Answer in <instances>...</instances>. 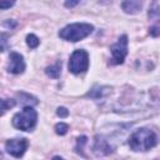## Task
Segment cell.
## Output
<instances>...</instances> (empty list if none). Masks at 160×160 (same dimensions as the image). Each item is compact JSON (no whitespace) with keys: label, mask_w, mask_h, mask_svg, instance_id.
<instances>
[{"label":"cell","mask_w":160,"mask_h":160,"mask_svg":"<svg viewBox=\"0 0 160 160\" xmlns=\"http://www.w3.org/2000/svg\"><path fill=\"white\" fill-rule=\"evenodd\" d=\"M38 121V112L32 106H25L12 116V126L21 131H31Z\"/></svg>","instance_id":"cell-3"},{"label":"cell","mask_w":160,"mask_h":160,"mask_svg":"<svg viewBox=\"0 0 160 160\" xmlns=\"http://www.w3.org/2000/svg\"><path fill=\"white\" fill-rule=\"evenodd\" d=\"M79 4V1H66L64 5L66 6V8H74L75 5H78Z\"/></svg>","instance_id":"cell-23"},{"label":"cell","mask_w":160,"mask_h":160,"mask_svg":"<svg viewBox=\"0 0 160 160\" xmlns=\"http://www.w3.org/2000/svg\"><path fill=\"white\" fill-rule=\"evenodd\" d=\"M52 160H65V159H64V158H61V156H58V155H56V156H54V158H52Z\"/></svg>","instance_id":"cell-24"},{"label":"cell","mask_w":160,"mask_h":160,"mask_svg":"<svg viewBox=\"0 0 160 160\" xmlns=\"http://www.w3.org/2000/svg\"><path fill=\"white\" fill-rule=\"evenodd\" d=\"M128 142L132 151H148L156 146L158 135L150 128H139L130 135Z\"/></svg>","instance_id":"cell-1"},{"label":"cell","mask_w":160,"mask_h":160,"mask_svg":"<svg viewBox=\"0 0 160 160\" xmlns=\"http://www.w3.org/2000/svg\"><path fill=\"white\" fill-rule=\"evenodd\" d=\"M16 100L14 99H1V114H5V111L12 106H15Z\"/></svg>","instance_id":"cell-16"},{"label":"cell","mask_w":160,"mask_h":160,"mask_svg":"<svg viewBox=\"0 0 160 160\" xmlns=\"http://www.w3.org/2000/svg\"><path fill=\"white\" fill-rule=\"evenodd\" d=\"M68 130H69V125L65 122H58L55 125V132L58 135H65L68 132Z\"/></svg>","instance_id":"cell-17"},{"label":"cell","mask_w":160,"mask_h":160,"mask_svg":"<svg viewBox=\"0 0 160 160\" xmlns=\"http://www.w3.org/2000/svg\"><path fill=\"white\" fill-rule=\"evenodd\" d=\"M14 5V2H4V1H1L0 2V9H8V8H10V6H12Z\"/></svg>","instance_id":"cell-21"},{"label":"cell","mask_w":160,"mask_h":160,"mask_svg":"<svg viewBox=\"0 0 160 160\" xmlns=\"http://www.w3.org/2000/svg\"><path fill=\"white\" fill-rule=\"evenodd\" d=\"M9 65H8V71L10 74H21L25 70V61L24 56L19 52L12 51L9 56Z\"/></svg>","instance_id":"cell-8"},{"label":"cell","mask_w":160,"mask_h":160,"mask_svg":"<svg viewBox=\"0 0 160 160\" xmlns=\"http://www.w3.org/2000/svg\"><path fill=\"white\" fill-rule=\"evenodd\" d=\"M26 44H28V46H29L30 49H36V48L39 46V44H40V40H39V38H38L36 35L29 34V35L26 36Z\"/></svg>","instance_id":"cell-15"},{"label":"cell","mask_w":160,"mask_h":160,"mask_svg":"<svg viewBox=\"0 0 160 160\" xmlns=\"http://www.w3.org/2000/svg\"><path fill=\"white\" fill-rule=\"evenodd\" d=\"M149 32L150 35L152 36H160V20L158 22H155L150 29H149Z\"/></svg>","instance_id":"cell-18"},{"label":"cell","mask_w":160,"mask_h":160,"mask_svg":"<svg viewBox=\"0 0 160 160\" xmlns=\"http://www.w3.org/2000/svg\"><path fill=\"white\" fill-rule=\"evenodd\" d=\"M16 98L20 99L19 102L22 104V105H25V106H32V105H36L39 102L36 98H34L32 95L26 94V92H18L16 94Z\"/></svg>","instance_id":"cell-11"},{"label":"cell","mask_w":160,"mask_h":160,"mask_svg":"<svg viewBox=\"0 0 160 160\" xmlns=\"http://www.w3.org/2000/svg\"><path fill=\"white\" fill-rule=\"evenodd\" d=\"M149 18L154 19V18H159L160 16V1H155L150 5L149 8Z\"/></svg>","instance_id":"cell-14"},{"label":"cell","mask_w":160,"mask_h":160,"mask_svg":"<svg viewBox=\"0 0 160 160\" xmlns=\"http://www.w3.org/2000/svg\"><path fill=\"white\" fill-rule=\"evenodd\" d=\"M128 45H129L128 35L124 34L118 39V41L115 44H112L110 46V51H111L110 64L111 65H120L124 62V60L128 55Z\"/></svg>","instance_id":"cell-5"},{"label":"cell","mask_w":160,"mask_h":160,"mask_svg":"<svg viewBox=\"0 0 160 160\" xmlns=\"http://www.w3.org/2000/svg\"><path fill=\"white\" fill-rule=\"evenodd\" d=\"M4 26H10V29H12V28L16 26V21H14V20H10V22L9 21H5L4 22Z\"/></svg>","instance_id":"cell-22"},{"label":"cell","mask_w":160,"mask_h":160,"mask_svg":"<svg viewBox=\"0 0 160 160\" xmlns=\"http://www.w3.org/2000/svg\"><path fill=\"white\" fill-rule=\"evenodd\" d=\"M28 146H29V141L28 139L25 138H21V139H10L5 142V150L9 155L14 156V158H18L20 159L25 151L28 150Z\"/></svg>","instance_id":"cell-6"},{"label":"cell","mask_w":160,"mask_h":160,"mask_svg":"<svg viewBox=\"0 0 160 160\" xmlns=\"http://www.w3.org/2000/svg\"><path fill=\"white\" fill-rule=\"evenodd\" d=\"M60 72H61V61H58L54 65H50L45 69V74L51 79H58L60 76Z\"/></svg>","instance_id":"cell-12"},{"label":"cell","mask_w":160,"mask_h":160,"mask_svg":"<svg viewBox=\"0 0 160 160\" xmlns=\"http://www.w3.org/2000/svg\"><path fill=\"white\" fill-rule=\"evenodd\" d=\"M109 91H110V88L109 86H95L94 89H91L86 94V96H90V98H92L95 100H99V99L104 98Z\"/></svg>","instance_id":"cell-10"},{"label":"cell","mask_w":160,"mask_h":160,"mask_svg":"<svg viewBox=\"0 0 160 160\" xmlns=\"http://www.w3.org/2000/svg\"><path fill=\"white\" fill-rule=\"evenodd\" d=\"M94 31V26L89 22H72L64 26L59 31V38L65 41L76 42L88 38Z\"/></svg>","instance_id":"cell-2"},{"label":"cell","mask_w":160,"mask_h":160,"mask_svg":"<svg viewBox=\"0 0 160 160\" xmlns=\"http://www.w3.org/2000/svg\"><path fill=\"white\" fill-rule=\"evenodd\" d=\"M5 44H6V34H1V51H5Z\"/></svg>","instance_id":"cell-20"},{"label":"cell","mask_w":160,"mask_h":160,"mask_svg":"<svg viewBox=\"0 0 160 160\" xmlns=\"http://www.w3.org/2000/svg\"><path fill=\"white\" fill-rule=\"evenodd\" d=\"M89 69V54L82 49L75 50L69 59V71L78 75Z\"/></svg>","instance_id":"cell-4"},{"label":"cell","mask_w":160,"mask_h":160,"mask_svg":"<svg viewBox=\"0 0 160 160\" xmlns=\"http://www.w3.org/2000/svg\"><path fill=\"white\" fill-rule=\"evenodd\" d=\"M121 8L126 14H138L141 11L142 2L136 1V0H128V1L121 2Z\"/></svg>","instance_id":"cell-9"},{"label":"cell","mask_w":160,"mask_h":160,"mask_svg":"<svg viewBox=\"0 0 160 160\" xmlns=\"http://www.w3.org/2000/svg\"><path fill=\"white\" fill-rule=\"evenodd\" d=\"M92 151L98 156H105L111 154L114 151V148L110 145L106 138H104L102 135H96L92 145Z\"/></svg>","instance_id":"cell-7"},{"label":"cell","mask_w":160,"mask_h":160,"mask_svg":"<svg viewBox=\"0 0 160 160\" xmlns=\"http://www.w3.org/2000/svg\"><path fill=\"white\" fill-rule=\"evenodd\" d=\"M88 142V138L85 136V135H81V136H79L78 139H76V145H75V151H76V154H79V155H81V156H84L85 158V154H84V145Z\"/></svg>","instance_id":"cell-13"},{"label":"cell","mask_w":160,"mask_h":160,"mask_svg":"<svg viewBox=\"0 0 160 160\" xmlns=\"http://www.w3.org/2000/svg\"><path fill=\"white\" fill-rule=\"evenodd\" d=\"M56 115L60 116L61 119H65V118L69 116V110H68L66 108H64V106H59V108L56 109Z\"/></svg>","instance_id":"cell-19"}]
</instances>
